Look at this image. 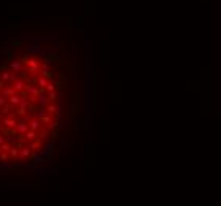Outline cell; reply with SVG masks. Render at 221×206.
<instances>
[{
  "label": "cell",
  "mask_w": 221,
  "mask_h": 206,
  "mask_svg": "<svg viewBox=\"0 0 221 206\" xmlns=\"http://www.w3.org/2000/svg\"><path fill=\"white\" fill-rule=\"evenodd\" d=\"M0 79H2V68H0Z\"/></svg>",
  "instance_id": "484cf974"
},
{
  "label": "cell",
  "mask_w": 221,
  "mask_h": 206,
  "mask_svg": "<svg viewBox=\"0 0 221 206\" xmlns=\"http://www.w3.org/2000/svg\"><path fill=\"white\" fill-rule=\"evenodd\" d=\"M0 124H2V120H0Z\"/></svg>",
  "instance_id": "83f0119b"
},
{
  "label": "cell",
  "mask_w": 221,
  "mask_h": 206,
  "mask_svg": "<svg viewBox=\"0 0 221 206\" xmlns=\"http://www.w3.org/2000/svg\"><path fill=\"white\" fill-rule=\"evenodd\" d=\"M5 86H6V82H5L3 79H0V90H2V89H3Z\"/></svg>",
  "instance_id": "d4e9b609"
},
{
  "label": "cell",
  "mask_w": 221,
  "mask_h": 206,
  "mask_svg": "<svg viewBox=\"0 0 221 206\" xmlns=\"http://www.w3.org/2000/svg\"><path fill=\"white\" fill-rule=\"evenodd\" d=\"M46 114H48V111L45 109L43 106H40V108H38V109H37L35 113H34V117H37V119H40V120H41V119H43L45 116H46Z\"/></svg>",
  "instance_id": "4fadbf2b"
},
{
  "label": "cell",
  "mask_w": 221,
  "mask_h": 206,
  "mask_svg": "<svg viewBox=\"0 0 221 206\" xmlns=\"http://www.w3.org/2000/svg\"><path fill=\"white\" fill-rule=\"evenodd\" d=\"M27 52H32V54H43V55L46 54L38 44H29V46H27Z\"/></svg>",
  "instance_id": "9c48e42d"
},
{
  "label": "cell",
  "mask_w": 221,
  "mask_h": 206,
  "mask_svg": "<svg viewBox=\"0 0 221 206\" xmlns=\"http://www.w3.org/2000/svg\"><path fill=\"white\" fill-rule=\"evenodd\" d=\"M11 84H13V87H14L18 92H22V90H26V87H27V84H29V82H27V81L24 79V76H22V78H16Z\"/></svg>",
  "instance_id": "277c9868"
},
{
  "label": "cell",
  "mask_w": 221,
  "mask_h": 206,
  "mask_svg": "<svg viewBox=\"0 0 221 206\" xmlns=\"http://www.w3.org/2000/svg\"><path fill=\"white\" fill-rule=\"evenodd\" d=\"M45 90H46V92L56 90V84H53V82H48V84H46V87H45Z\"/></svg>",
  "instance_id": "d6986e66"
},
{
  "label": "cell",
  "mask_w": 221,
  "mask_h": 206,
  "mask_svg": "<svg viewBox=\"0 0 221 206\" xmlns=\"http://www.w3.org/2000/svg\"><path fill=\"white\" fill-rule=\"evenodd\" d=\"M14 135H18L14 128H13V133H8V135H5V139H6V143H10L11 146H16V144H18V138H16Z\"/></svg>",
  "instance_id": "30bf717a"
},
{
  "label": "cell",
  "mask_w": 221,
  "mask_h": 206,
  "mask_svg": "<svg viewBox=\"0 0 221 206\" xmlns=\"http://www.w3.org/2000/svg\"><path fill=\"white\" fill-rule=\"evenodd\" d=\"M26 90L29 92L30 97H35L37 93L40 92V87H38V84H30V82H29V84H27V87H26Z\"/></svg>",
  "instance_id": "52a82bcc"
},
{
  "label": "cell",
  "mask_w": 221,
  "mask_h": 206,
  "mask_svg": "<svg viewBox=\"0 0 221 206\" xmlns=\"http://www.w3.org/2000/svg\"><path fill=\"white\" fill-rule=\"evenodd\" d=\"M0 162H8V154L5 151L0 152Z\"/></svg>",
  "instance_id": "7402d4cb"
},
{
  "label": "cell",
  "mask_w": 221,
  "mask_h": 206,
  "mask_svg": "<svg viewBox=\"0 0 221 206\" xmlns=\"http://www.w3.org/2000/svg\"><path fill=\"white\" fill-rule=\"evenodd\" d=\"M48 82H49V81H48V78H46V76H43V74H40V78L37 79V84H38V87H40V89H45Z\"/></svg>",
  "instance_id": "5bb4252c"
},
{
  "label": "cell",
  "mask_w": 221,
  "mask_h": 206,
  "mask_svg": "<svg viewBox=\"0 0 221 206\" xmlns=\"http://www.w3.org/2000/svg\"><path fill=\"white\" fill-rule=\"evenodd\" d=\"M30 127H29V122H18V125H16V133L19 135L21 138H24V135L27 133V130H29Z\"/></svg>",
  "instance_id": "5b68a950"
},
{
  "label": "cell",
  "mask_w": 221,
  "mask_h": 206,
  "mask_svg": "<svg viewBox=\"0 0 221 206\" xmlns=\"http://www.w3.org/2000/svg\"><path fill=\"white\" fill-rule=\"evenodd\" d=\"M46 138H48V132H46V130L38 132V139H46Z\"/></svg>",
  "instance_id": "44dd1931"
},
{
  "label": "cell",
  "mask_w": 221,
  "mask_h": 206,
  "mask_svg": "<svg viewBox=\"0 0 221 206\" xmlns=\"http://www.w3.org/2000/svg\"><path fill=\"white\" fill-rule=\"evenodd\" d=\"M0 95H2V93H0Z\"/></svg>",
  "instance_id": "f1b7e54d"
},
{
  "label": "cell",
  "mask_w": 221,
  "mask_h": 206,
  "mask_svg": "<svg viewBox=\"0 0 221 206\" xmlns=\"http://www.w3.org/2000/svg\"><path fill=\"white\" fill-rule=\"evenodd\" d=\"M3 143H6V139H5V135H3V133H0V144H3Z\"/></svg>",
  "instance_id": "cb8c5ba5"
},
{
  "label": "cell",
  "mask_w": 221,
  "mask_h": 206,
  "mask_svg": "<svg viewBox=\"0 0 221 206\" xmlns=\"http://www.w3.org/2000/svg\"><path fill=\"white\" fill-rule=\"evenodd\" d=\"M18 122H19V120H16V117H3V120H2V124L6 128H16Z\"/></svg>",
  "instance_id": "8992f818"
},
{
  "label": "cell",
  "mask_w": 221,
  "mask_h": 206,
  "mask_svg": "<svg viewBox=\"0 0 221 206\" xmlns=\"http://www.w3.org/2000/svg\"><path fill=\"white\" fill-rule=\"evenodd\" d=\"M35 100H37V103H38V106H43V108H46L51 103V100L48 97V92H41V90L35 95Z\"/></svg>",
  "instance_id": "6da1fadb"
},
{
  "label": "cell",
  "mask_w": 221,
  "mask_h": 206,
  "mask_svg": "<svg viewBox=\"0 0 221 206\" xmlns=\"http://www.w3.org/2000/svg\"><path fill=\"white\" fill-rule=\"evenodd\" d=\"M6 103H8V98L3 97V95H0V108H2L3 105H6Z\"/></svg>",
  "instance_id": "603a6c76"
},
{
  "label": "cell",
  "mask_w": 221,
  "mask_h": 206,
  "mask_svg": "<svg viewBox=\"0 0 221 206\" xmlns=\"http://www.w3.org/2000/svg\"><path fill=\"white\" fill-rule=\"evenodd\" d=\"M16 92H18V90H16V89H14L13 86H11V87H6V86H5V87L2 89V92H0V93H2V95H3V97H6V98H10V97L13 95V93H16Z\"/></svg>",
  "instance_id": "8fae6325"
},
{
  "label": "cell",
  "mask_w": 221,
  "mask_h": 206,
  "mask_svg": "<svg viewBox=\"0 0 221 206\" xmlns=\"http://www.w3.org/2000/svg\"><path fill=\"white\" fill-rule=\"evenodd\" d=\"M24 98V95H21V93H13V95L10 97V98H8V101H10L11 103V105L13 106H18V105H19V103H21V100Z\"/></svg>",
  "instance_id": "ba28073f"
},
{
  "label": "cell",
  "mask_w": 221,
  "mask_h": 206,
  "mask_svg": "<svg viewBox=\"0 0 221 206\" xmlns=\"http://www.w3.org/2000/svg\"><path fill=\"white\" fill-rule=\"evenodd\" d=\"M48 97H49V100H51V101L57 100V93H56V90H51V92H48Z\"/></svg>",
  "instance_id": "ffe728a7"
},
{
  "label": "cell",
  "mask_w": 221,
  "mask_h": 206,
  "mask_svg": "<svg viewBox=\"0 0 221 206\" xmlns=\"http://www.w3.org/2000/svg\"><path fill=\"white\" fill-rule=\"evenodd\" d=\"M2 151H3V149H2V144H0V152H2Z\"/></svg>",
  "instance_id": "4316f807"
},
{
  "label": "cell",
  "mask_w": 221,
  "mask_h": 206,
  "mask_svg": "<svg viewBox=\"0 0 221 206\" xmlns=\"http://www.w3.org/2000/svg\"><path fill=\"white\" fill-rule=\"evenodd\" d=\"M22 60H24V63L27 65V67H29V73H30V74H37V73H38V70H40V63L37 62V60L27 59V57H24Z\"/></svg>",
  "instance_id": "7a4b0ae2"
},
{
  "label": "cell",
  "mask_w": 221,
  "mask_h": 206,
  "mask_svg": "<svg viewBox=\"0 0 221 206\" xmlns=\"http://www.w3.org/2000/svg\"><path fill=\"white\" fill-rule=\"evenodd\" d=\"M30 151H32V149H30L29 146H26V147H21V149H19V155H21L22 158H27V157L30 155Z\"/></svg>",
  "instance_id": "2e32d148"
},
{
  "label": "cell",
  "mask_w": 221,
  "mask_h": 206,
  "mask_svg": "<svg viewBox=\"0 0 221 206\" xmlns=\"http://www.w3.org/2000/svg\"><path fill=\"white\" fill-rule=\"evenodd\" d=\"M8 152H10V155H11L13 158H16L18 155H19V149H18V146H13V147L10 149V151H8Z\"/></svg>",
  "instance_id": "ac0fdd59"
},
{
  "label": "cell",
  "mask_w": 221,
  "mask_h": 206,
  "mask_svg": "<svg viewBox=\"0 0 221 206\" xmlns=\"http://www.w3.org/2000/svg\"><path fill=\"white\" fill-rule=\"evenodd\" d=\"M8 67H10V70H13L14 73H22L24 71V60L19 59V60H11L10 63H8Z\"/></svg>",
  "instance_id": "3957f363"
},
{
  "label": "cell",
  "mask_w": 221,
  "mask_h": 206,
  "mask_svg": "<svg viewBox=\"0 0 221 206\" xmlns=\"http://www.w3.org/2000/svg\"><path fill=\"white\" fill-rule=\"evenodd\" d=\"M29 127H30L32 130H37V132H38V128L41 127V120H40V119H37V117L30 119V122H29Z\"/></svg>",
  "instance_id": "7c38bea8"
},
{
  "label": "cell",
  "mask_w": 221,
  "mask_h": 206,
  "mask_svg": "<svg viewBox=\"0 0 221 206\" xmlns=\"http://www.w3.org/2000/svg\"><path fill=\"white\" fill-rule=\"evenodd\" d=\"M10 78H11V70H2V79L5 82H10Z\"/></svg>",
  "instance_id": "e0dca14e"
},
{
  "label": "cell",
  "mask_w": 221,
  "mask_h": 206,
  "mask_svg": "<svg viewBox=\"0 0 221 206\" xmlns=\"http://www.w3.org/2000/svg\"><path fill=\"white\" fill-rule=\"evenodd\" d=\"M37 136H38V135H37V130H32V128H29V130H27V133L24 135V138H26V139H29V141L35 139Z\"/></svg>",
  "instance_id": "9a60e30c"
}]
</instances>
